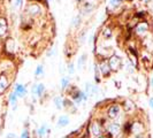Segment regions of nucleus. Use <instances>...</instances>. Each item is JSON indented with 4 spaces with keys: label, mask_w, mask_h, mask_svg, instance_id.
I'll return each mask as SVG.
<instances>
[{
    "label": "nucleus",
    "mask_w": 153,
    "mask_h": 138,
    "mask_svg": "<svg viewBox=\"0 0 153 138\" xmlns=\"http://www.w3.org/2000/svg\"><path fill=\"white\" fill-rule=\"evenodd\" d=\"M121 115H122V108H121V105H119L117 102L112 104V105L108 107L107 117L111 121H117Z\"/></svg>",
    "instance_id": "f257e3e1"
},
{
    "label": "nucleus",
    "mask_w": 153,
    "mask_h": 138,
    "mask_svg": "<svg viewBox=\"0 0 153 138\" xmlns=\"http://www.w3.org/2000/svg\"><path fill=\"white\" fill-rule=\"evenodd\" d=\"M108 65H109V68L112 70V73H117L120 69L122 68V59L116 55V54H112L109 58H108Z\"/></svg>",
    "instance_id": "f03ea898"
},
{
    "label": "nucleus",
    "mask_w": 153,
    "mask_h": 138,
    "mask_svg": "<svg viewBox=\"0 0 153 138\" xmlns=\"http://www.w3.org/2000/svg\"><path fill=\"white\" fill-rule=\"evenodd\" d=\"M105 130L111 136H117L122 131V124L119 121H111V122L105 125Z\"/></svg>",
    "instance_id": "7ed1b4c3"
},
{
    "label": "nucleus",
    "mask_w": 153,
    "mask_h": 138,
    "mask_svg": "<svg viewBox=\"0 0 153 138\" xmlns=\"http://www.w3.org/2000/svg\"><path fill=\"white\" fill-rule=\"evenodd\" d=\"M90 134L94 138H102L104 136V127L99 121H92L90 123Z\"/></svg>",
    "instance_id": "20e7f679"
},
{
    "label": "nucleus",
    "mask_w": 153,
    "mask_h": 138,
    "mask_svg": "<svg viewBox=\"0 0 153 138\" xmlns=\"http://www.w3.org/2000/svg\"><path fill=\"white\" fill-rule=\"evenodd\" d=\"M149 31H150V23L147 22V21H140V22H138L135 25V33L137 36L143 37V36H145Z\"/></svg>",
    "instance_id": "39448f33"
},
{
    "label": "nucleus",
    "mask_w": 153,
    "mask_h": 138,
    "mask_svg": "<svg viewBox=\"0 0 153 138\" xmlns=\"http://www.w3.org/2000/svg\"><path fill=\"white\" fill-rule=\"evenodd\" d=\"M129 134H132L134 136L136 135H140V134H144L145 132V127L142 122H138V121H135L129 124Z\"/></svg>",
    "instance_id": "423d86ee"
},
{
    "label": "nucleus",
    "mask_w": 153,
    "mask_h": 138,
    "mask_svg": "<svg viewBox=\"0 0 153 138\" xmlns=\"http://www.w3.org/2000/svg\"><path fill=\"white\" fill-rule=\"evenodd\" d=\"M98 68H99L100 75L102 77H108L111 76L112 74V70L109 68V65H108L107 59H101L98 63Z\"/></svg>",
    "instance_id": "0eeeda50"
},
{
    "label": "nucleus",
    "mask_w": 153,
    "mask_h": 138,
    "mask_svg": "<svg viewBox=\"0 0 153 138\" xmlns=\"http://www.w3.org/2000/svg\"><path fill=\"white\" fill-rule=\"evenodd\" d=\"M46 88L44 83H38V84H35L31 89V93H32V97H37V98H43V96L45 94Z\"/></svg>",
    "instance_id": "6e6552de"
},
{
    "label": "nucleus",
    "mask_w": 153,
    "mask_h": 138,
    "mask_svg": "<svg viewBox=\"0 0 153 138\" xmlns=\"http://www.w3.org/2000/svg\"><path fill=\"white\" fill-rule=\"evenodd\" d=\"M13 91L15 92V94L19 98H24L27 96V86L24 84H21V83H17V84H15V88Z\"/></svg>",
    "instance_id": "1a4fd4ad"
},
{
    "label": "nucleus",
    "mask_w": 153,
    "mask_h": 138,
    "mask_svg": "<svg viewBox=\"0 0 153 138\" xmlns=\"http://www.w3.org/2000/svg\"><path fill=\"white\" fill-rule=\"evenodd\" d=\"M27 12L29 15H39L42 13V7L39 6L38 4L33 2V4H30L28 7H27Z\"/></svg>",
    "instance_id": "9d476101"
},
{
    "label": "nucleus",
    "mask_w": 153,
    "mask_h": 138,
    "mask_svg": "<svg viewBox=\"0 0 153 138\" xmlns=\"http://www.w3.org/2000/svg\"><path fill=\"white\" fill-rule=\"evenodd\" d=\"M70 122V119H69L68 115H60L58 117V121H56V128H66Z\"/></svg>",
    "instance_id": "9b49d317"
},
{
    "label": "nucleus",
    "mask_w": 153,
    "mask_h": 138,
    "mask_svg": "<svg viewBox=\"0 0 153 138\" xmlns=\"http://www.w3.org/2000/svg\"><path fill=\"white\" fill-rule=\"evenodd\" d=\"M8 86H9V81H8V77L6 76L5 74L0 75V96H1L4 92L7 90Z\"/></svg>",
    "instance_id": "f8f14e48"
},
{
    "label": "nucleus",
    "mask_w": 153,
    "mask_h": 138,
    "mask_svg": "<svg viewBox=\"0 0 153 138\" xmlns=\"http://www.w3.org/2000/svg\"><path fill=\"white\" fill-rule=\"evenodd\" d=\"M36 135L38 138H46L48 135V125L46 123H43L40 127H39L37 131H36Z\"/></svg>",
    "instance_id": "ddd939ff"
},
{
    "label": "nucleus",
    "mask_w": 153,
    "mask_h": 138,
    "mask_svg": "<svg viewBox=\"0 0 153 138\" xmlns=\"http://www.w3.org/2000/svg\"><path fill=\"white\" fill-rule=\"evenodd\" d=\"M53 104L58 111H61L65 108V98L60 94H58L53 98Z\"/></svg>",
    "instance_id": "4468645a"
},
{
    "label": "nucleus",
    "mask_w": 153,
    "mask_h": 138,
    "mask_svg": "<svg viewBox=\"0 0 153 138\" xmlns=\"http://www.w3.org/2000/svg\"><path fill=\"white\" fill-rule=\"evenodd\" d=\"M86 59H88L86 53L81 54V55L78 56V59H77V69H78L79 71H82V70L84 69L85 65H86V61H88Z\"/></svg>",
    "instance_id": "2eb2a0df"
},
{
    "label": "nucleus",
    "mask_w": 153,
    "mask_h": 138,
    "mask_svg": "<svg viewBox=\"0 0 153 138\" xmlns=\"http://www.w3.org/2000/svg\"><path fill=\"white\" fill-rule=\"evenodd\" d=\"M128 60L130 61V63L136 68L138 66V56L135 54V52H132V50H128Z\"/></svg>",
    "instance_id": "dca6fc26"
},
{
    "label": "nucleus",
    "mask_w": 153,
    "mask_h": 138,
    "mask_svg": "<svg viewBox=\"0 0 153 138\" xmlns=\"http://www.w3.org/2000/svg\"><path fill=\"white\" fill-rule=\"evenodd\" d=\"M5 47H6V51H7L8 53H13L15 51V42H14V39L8 38L6 40Z\"/></svg>",
    "instance_id": "f3484780"
},
{
    "label": "nucleus",
    "mask_w": 153,
    "mask_h": 138,
    "mask_svg": "<svg viewBox=\"0 0 153 138\" xmlns=\"http://www.w3.org/2000/svg\"><path fill=\"white\" fill-rule=\"evenodd\" d=\"M94 88H96V85L92 84L91 82H86V83H85V89H84L85 94H86L88 97H93V90H94Z\"/></svg>",
    "instance_id": "a211bd4d"
},
{
    "label": "nucleus",
    "mask_w": 153,
    "mask_h": 138,
    "mask_svg": "<svg viewBox=\"0 0 153 138\" xmlns=\"http://www.w3.org/2000/svg\"><path fill=\"white\" fill-rule=\"evenodd\" d=\"M82 22V15L81 14H76V15L73 17V21H71V28L73 29H78L79 25Z\"/></svg>",
    "instance_id": "6ab92c4d"
},
{
    "label": "nucleus",
    "mask_w": 153,
    "mask_h": 138,
    "mask_svg": "<svg viewBox=\"0 0 153 138\" xmlns=\"http://www.w3.org/2000/svg\"><path fill=\"white\" fill-rule=\"evenodd\" d=\"M8 29V24L7 21L5 17H0V36H4Z\"/></svg>",
    "instance_id": "aec40b11"
},
{
    "label": "nucleus",
    "mask_w": 153,
    "mask_h": 138,
    "mask_svg": "<svg viewBox=\"0 0 153 138\" xmlns=\"http://www.w3.org/2000/svg\"><path fill=\"white\" fill-rule=\"evenodd\" d=\"M17 99H19V97L16 96L14 91L9 94V98H8V100H9V104H10V106H12V108H13L14 111H15L16 107H17Z\"/></svg>",
    "instance_id": "412c9836"
},
{
    "label": "nucleus",
    "mask_w": 153,
    "mask_h": 138,
    "mask_svg": "<svg viewBox=\"0 0 153 138\" xmlns=\"http://www.w3.org/2000/svg\"><path fill=\"white\" fill-rule=\"evenodd\" d=\"M10 6L14 10H21L23 8V0H9Z\"/></svg>",
    "instance_id": "4be33fe9"
},
{
    "label": "nucleus",
    "mask_w": 153,
    "mask_h": 138,
    "mask_svg": "<svg viewBox=\"0 0 153 138\" xmlns=\"http://www.w3.org/2000/svg\"><path fill=\"white\" fill-rule=\"evenodd\" d=\"M101 35H102V37L105 39H109L112 37V35H113V30H112V28L111 27H105L102 31H101Z\"/></svg>",
    "instance_id": "5701e85b"
},
{
    "label": "nucleus",
    "mask_w": 153,
    "mask_h": 138,
    "mask_svg": "<svg viewBox=\"0 0 153 138\" xmlns=\"http://www.w3.org/2000/svg\"><path fill=\"white\" fill-rule=\"evenodd\" d=\"M69 85H70V78L68 76H63L61 78V90L66 91L67 88H69Z\"/></svg>",
    "instance_id": "b1692460"
},
{
    "label": "nucleus",
    "mask_w": 153,
    "mask_h": 138,
    "mask_svg": "<svg viewBox=\"0 0 153 138\" xmlns=\"http://www.w3.org/2000/svg\"><path fill=\"white\" fill-rule=\"evenodd\" d=\"M94 9V6H93V4H90V2H86L83 5V9H82V13H84L85 14H90L92 10Z\"/></svg>",
    "instance_id": "393cba45"
},
{
    "label": "nucleus",
    "mask_w": 153,
    "mask_h": 138,
    "mask_svg": "<svg viewBox=\"0 0 153 138\" xmlns=\"http://www.w3.org/2000/svg\"><path fill=\"white\" fill-rule=\"evenodd\" d=\"M122 1L123 0H109V2H108V8L109 9H113V8H117L120 7L121 5H122Z\"/></svg>",
    "instance_id": "a878e982"
},
{
    "label": "nucleus",
    "mask_w": 153,
    "mask_h": 138,
    "mask_svg": "<svg viewBox=\"0 0 153 138\" xmlns=\"http://www.w3.org/2000/svg\"><path fill=\"white\" fill-rule=\"evenodd\" d=\"M44 75V65L43 63H39L37 66V68L35 70V76L36 77H40Z\"/></svg>",
    "instance_id": "bb28decb"
},
{
    "label": "nucleus",
    "mask_w": 153,
    "mask_h": 138,
    "mask_svg": "<svg viewBox=\"0 0 153 138\" xmlns=\"http://www.w3.org/2000/svg\"><path fill=\"white\" fill-rule=\"evenodd\" d=\"M124 70H126V73H127V74H134V73H135V67L131 65L129 60H128V61H127V63H126Z\"/></svg>",
    "instance_id": "cd10ccee"
},
{
    "label": "nucleus",
    "mask_w": 153,
    "mask_h": 138,
    "mask_svg": "<svg viewBox=\"0 0 153 138\" xmlns=\"http://www.w3.org/2000/svg\"><path fill=\"white\" fill-rule=\"evenodd\" d=\"M94 81L97 82V83H99L100 81V71H99V68H98V63L96 62L94 63Z\"/></svg>",
    "instance_id": "c85d7f7f"
},
{
    "label": "nucleus",
    "mask_w": 153,
    "mask_h": 138,
    "mask_svg": "<svg viewBox=\"0 0 153 138\" xmlns=\"http://www.w3.org/2000/svg\"><path fill=\"white\" fill-rule=\"evenodd\" d=\"M67 73H68L70 76L75 74V63L74 62H69L68 63V66H67Z\"/></svg>",
    "instance_id": "c756f323"
},
{
    "label": "nucleus",
    "mask_w": 153,
    "mask_h": 138,
    "mask_svg": "<svg viewBox=\"0 0 153 138\" xmlns=\"http://www.w3.org/2000/svg\"><path fill=\"white\" fill-rule=\"evenodd\" d=\"M20 138H30V135H29V131L28 129H24L22 131V134H21V137Z\"/></svg>",
    "instance_id": "7c9ffc66"
},
{
    "label": "nucleus",
    "mask_w": 153,
    "mask_h": 138,
    "mask_svg": "<svg viewBox=\"0 0 153 138\" xmlns=\"http://www.w3.org/2000/svg\"><path fill=\"white\" fill-rule=\"evenodd\" d=\"M149 84H150V86L153 89V73L150 75V77H149Z\"/></svg>",
    "instance_id": "2f4dec72"
},
{
    "label": "nucleus",
    "mask_w": 153,
    "mask_h": 138,
    "mask_svg": "<svg viewBox=\"0 0 153 138\" xmlns=\"http://www.w3.org/2000/svg\"><path fill=\"white\" fill-rule=\"evenodd\" d=\"M149 106H150V108L153 111V97H151V98L149 99Z\"/></svg>",
    "instance_id": "473e14b6"
},
{
    "label": "nucleus",
    "mask_w": 153,
    "mask_h": 138,
    "mask_svg": "<svg viewBox=\"0 0 153 138\" xmlns=\"http://www.w3.org/2000/svg\"><path fill=\"white\" fill-rule=\"evenodd\" d=\"M7 138H17V136H16L15 134H13V132H9L7 135Z\"/></svg>",
    "instance_id": "72a5a7b5"
},
{
    "label": "nucleus",
    "mask_w": 153,
    "mask_h": 138,
    "mask_svg": "<svg viewBox=\"0 0 153 138\" xmlns=\"http://www.w3.org/2000/svg\"><path fill=\"white\" fill-rule=\"evenodd\" d=\"M134 138H145V135H144V134H140V135H136V136H134Z\"/></svg>",
    "instance_id": "f704fd0d"
},
{
    "label": "nucleus",
    "mask_w": 153,
    "mask_h": 138,
    "mask_svg": "<svg viewBox=\"0 0 153 138\" xmlns=\"http://www.w3.org/2000/svg\"><path fill=\"white\" fill-rule=\"evenodd\" d=\"M62 138H69V136H63Z\"/></svg>",
    "instance_id": "c9c22d12"
},
{
    "label": "nucleus",
    "mask_w": 153,
    "mask_h": 138,
    "mask_svg": "<svg viewBox=\"0 0 153 138\" xmlns=\"http://www.w3.org/2000/svg\"><path fill=\"white\" fill-rule=\"evenodd\" d=\"M47 1H48V2H50V1H52V0H47Z\"/></svg>",
    "instance_id": "e433bc0d"
},
{
    "label": "nucleus",
    "mask_w": 153,
    "mask_h": 138,
    "mask_svg": "<svg viewBox=\"0 0 153 138\" xmlns=\"http://www.w3.org/2000/svg\"><path fill=\"white\" fill-rule=\"evenodd\" d=\"M33 1H35V0H33ZM37 1H42V0H37Z\"/></svg>",
    "instance_id": "4c0bfd02"
},
{
    "label": "nucleus",
    "mask_w": 153,
    "mask_h": 138,
    "mask_svg": "<svg viewBox=\"0 0 153 138\" xmlns=\"http://www.w3.org/2000/svg\"><path fill=\"white\" fill-rule=\"evenodd\" d=\"M58 1H59V0H58Z\"/></svg>",
    "instance_id": "58836bf2"
}]
</instances>
